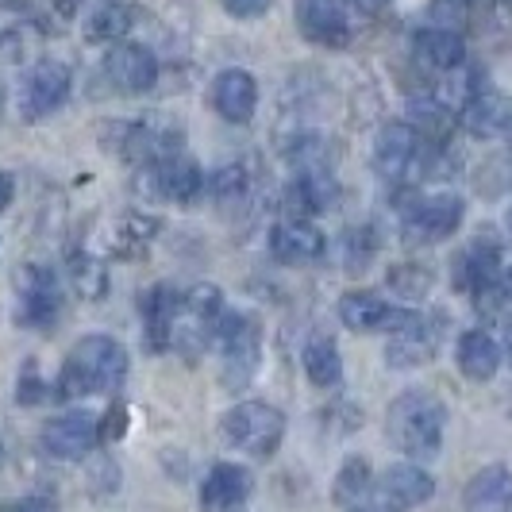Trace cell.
Here are the masks:
<instances>
[{
	"mask_svg": "<svg viewBox=\"0 0 512 512\" xmlns=\"http://www.w3.org/2000/svg\"><path fill=\"white\" fill-rule=\"evenodd\" d=\"M128 378V351L112 335H85L66 351L62 370L54 378V397L74 401V397H97L112 393Z\"/></svg>",
	"mask_w": 512,
	"mask_h": 512,
	"instance_id": "6da1fadb",
	"label": "cell"
},
{
	"mask_svg": "<svg viewBox=\"0 0 512 512\" xmlns=\"http://www.w3.org/2000/svg\"><path fill=\"white\" fill-rule=\"evenodd\" d=\"M447 432V409L428 389H405L385 409V436L409 459H436Z\"/></svg>",
	"mask_w": 512,
	"mask_h": 512,
	"instance_id": "7a4b0ae2",
	"label": "cell"
},
{
	"mask_svg": "<svg viewBox=\"0 0 512 512\" xmlns=\"http://www.w3.org/2000/svg\"><path fill=\"white\" fill-rule=\"evenodd\" d=\"M220 378L231 393H243L262 366V324L255 312H228L216 328Z\"/></svg>",
	"mask_w": 512,
	"mask_h": 512,
	"instance_id": "3957f363",
	"label": "cell"
},
{
	"mask_svg": "<svg viewBox=\"0 0 512 512\" xmlns=\"http://www.w3.org/2000/svg\"><path fill=\"white\" fill-rule=\"evenodd\" d=\"M181 128L170 116H135V120H112L104 128V147L131 162H162L181 151Z\"/></svg>",
	"mask_w": 512,
	"mask_h": 512,
	"instance_id": "277c9868",
	"label": "cell"
},
{
	"mask_svg": "<svg viewBox=\"0 0 512 512\" xmlns=\"http://www.w3.org/2000/svg\"><path fill=\"white\" fill-rule=\"evenodd\" d=\"M220 432L235 451L251 459H270L285 439V412L266 401H239L224 412Z\"/></svg>",
	"mask_w": 512,
	"mask_h": 512,
	"instance_id": "5b68a950",
	"label": "cell"
},
{
	"mask_svg": "<svg viewBox=\"0 0 512 512\" xmlns=\"http://www.w3.org/2000/svg\"><path fill=\"white\" fill-rule=\"evenodd\" d=\"M462 205L459 193H428V197H412L405 212H401V235L416 243V247H432L451 239L462 224Z\"/></svg>",
	"mask_w": 512,
	"mask_h": 512,
	"instance_id": "8992f818",
	"label": "cell"
},
{
	"mask_svg": "<svg viewBox=\"0 0 512 512\" xmlns=\"http://www.w3.org/2000/svg\"><path fill=\"white\" fill-rule=\"evenodd\" d=\"M139 193H151V197H162V201H174V205H193L201 193H205V174L197 166L193 154H170L162 162H151L143 166L139 174Z\"/></svg>",
	"mask_w": 512,
	"mask_h": 512,
	"instance_id": "52a82bcc",
	"label": "cell"
},
{
	"mask_svg": "<svg viewBox=\"0 0 512 512\" xmlns=\"http://www.w3.org/2000/svg\"><path fill=\"white\" fill-rule=\"evenodd\" d=\"M70 85H74V77H70L66 62H54V58L35 62L20 85V116L27 124H39V120L54 116L70 97Z\"/></svg>",
	"mask_w": 512,
	"mask_h": 512,
	"instance_id": "ba28073f",
	"label": "cell"
},
{
	"mask_svg": "<svg viewBox=\"0 0 512 512\" xmlns=\"http://www.w3.org/2000/svg\"><path fill=\"white\" fill-rule=\"evenodd\" d=\"M293 20H297L301 39L324 51H343L355 35L351 12L343 0H293Z\"/></svg>",
	"mask_w": 512,
	"mask_h": 512,
	"instance_id": "9c48e42d",
	"label": "cell"
},
{
	"mask_svg": "<svg viewBox=\"0 0 512 512\" xmlns=\"http://www.w3.org/2000/svg\"><path fill=\"white\" fill-rule=\"evenodd\" d=\"M339 320L351 328V332H385L397 335L412 328L420 320V312L401 305H389L378 293H366V289H351L339 297Z\"/></svg>",
	"mask_w": 512,
	"mask_h": 512,
	"instance_id": "30bf717a",
	"label": "cell"
},
{
	"mask_svg": "<svg viewBox=\"0 0 512 512\" xmlns=\"http://www.w3.org/2000/svg\"><path fill=\"white\" fill-rule=\"evenodd\" d=\"M16 320L27 328H51L62 312V289H58V274L47 266H20L16 274Z\"/></svg>",
	"mask_w": 512,
	"mask_h": 512,
	"instance_id": "8fae6325",
	"label": "cell"
},
{
	"mask_svg": "<svg viewBox=\"0 0 512 512\" xmlns=\"http://www.w3.org/2000/svg\"><path fill=\"white\" fill-rule=\"evenodd\" d=\"M424 162V139L409 120H389L374 139V170L385 181H405Z\"/></svg>",
	"mask_w": 512,
	"mask_h": 512,
	"instance_id": "7c38bea8",
	"label": "cell"
},
{
	"mask_svg": "<svg viewBox=\"0 0 512 512\" xmlns=\"http://www.w3.org/2000/svg\"><path fill=\"white\" fill-rule=\"evenodd\" d=\"M101 439V428H97V416L85 409H74V412H62V416H54L51 424L43 428V451L51 455V459H62V462H74V459H85L89 451H93V443Z\"/></svg>",
	"mask_w": 512,
	"mask_h": 512,
	"instance_id": "4fadbf2b",
	"label": "cell"
},
{
	"mask_svg": "<svg viewBox=\"0 0 512 512\" xmlns=\"http://www.w3.org/2000/svg\"><path fill=\"white\" fill-rule=\"evenodd\" d=\"M181 320V293L174 285L158 282L143 293V343L147 351L162 355L174 347V335H178Z\"/></svg>",
	"mask_w": 512,
	"mask_h": 512,
	"instance_id": "5bb4252c",
	"label": "cell"
},
{
	"mask_svg": "<svg viewBox=\"0 0 512 512\" xmlns=\"http://www.w3.org/2000/svg\"><path fill=\"white\" fill-rule=\"evenodd\" d=\"M432 493H436V478L416 462H397L378 478V501L389 512L420 509L424 501H432Z\"/></svg>",
	"mask_w": 512,
	"mask_h": 512,
	"instance_id": "9a60e30c",
	"label": "cell"
},
{
	"mask_svg": "<svg viewBox=\"0 0 512 512\" xmlns=\"http://www.w3.org/2000/svg\"><path fill=\"white\" fill-rule=\"evenodd\" d=\"M328 251V239L324 231L316 228L312 220H297V216H285L282 224L270 228V255L285 262V266H308V262H320Z\"/></svg>",
	"mask_w": 512,
	"mask_h": 512,
	"instance_id": "2e32d148",
	"label": "cell"
},
{
	"mask_svg": "<svg viewBox=\"0 0 512 512\" xmlns=\"http://www.w3.org/2000/svg\"><path fill=\"white\" fill-rule=\"evenodd\" d=\"M104 70L120 93H147L158 81V58L143 43L120 39V43H112V51L104 58Z\"/></svg>",
	"mask_w": 512,
	"mask_h": 512,
	"instance_id": "e0dca14e",
	"label": "cell"
},
{
	"mask_svg": "<svg viewBox=\"0 0 512 512\" xmlns=\"http://www.w3.org/2000/svg\"><path fill=\"white\" fill-rule=\"evenodd\" d=\"M212 108L228 124H251L258 112V81L247 70H220L212 81Z\"/></svg>",
	"mask_w": 512,
	"mask_h": 512,
	"instance_id": "ac0fdd59",
	"label": "cell"
},
{
	"mask_svg": "<svg viewBox=\"0 0 512 512\" xmlns=\"http://www.w3.org/2000/svg\"><path fill=\"white\" fill-rule=\"evenodd\" d=\"M497 266H501V247L493 239H486V235H478V239H470L459 255H455V262H451L455 278L451 282L462 293H486L489 285L501 278Z\"/></svg>",
	"mask_w": 512,
	"mask_h": 512,
	"instance_id": "d6986e66",
	"label": "cell"
},
{
	"mask_svg": "<svg viewBox=\"0 0 512 512\" xmlns=\"http://www.w3.org/2000/svg\"><path fill=\"white\" fill-rule=\"evenodd\" d=\"M251 489H255L251 470H243L239 462H216L205 474V486H201L205 512H239L247 505Z\"/></svg>",
	"mask_w": 512,
	"mask_h": 512,
	"instance_id": "ffe728a7",
	"label": "cell"
},
{
	"mask_svg": "<svg viewBox=\"0 0 512 512\" xmlns=\"http://www.w3.org/2000/svg\"><path fill=\"white\" fill-rule=\"evenodd\" d=\"M459 124L470 131L474 139H497V135H509L512 101L509 97H501V93H493V89H478V93H470L466 104H462Z\"/></svg>",
	"mask_w": 512,
	"mask_h": 512,
	"instance_id": "44dd1931",
	"label": "cell"
},
{
	"mask_svg": "<svg viewBox=\"0 0 512 512\" xmlns=\"http://www.w3.org/2000/svg\"><path fill=\"white\" fill-rule=\"evenodd\" d=\"M412 54L420 66H428L436 74H455L466 62V39L451 27H420L412 39Z\"/></svg>",
	"mask_w": 512,
	"mask_h": 512,
	"instance_id": "7402d4cb",
	"label": "cell"
},
{
	"mask_svg": "<svg viewBox=\"0 0 512 512\" xmlns=\"http://www.w3.org/2000/svg\"><path fill=\"white\" fill-rule=\"evenodd\" d=\"M466 512H512V470L509 466H486L478 470L466 493H462Z\"/></svg>",
	"mask_w": 512,
	"mask_h": 512,
	"instance_id": "603a6c76",
	"label": "cell"
},
{
	"mask_svg": "<svg viewBox=\"0 0 512 512\" xmlns=\"http://www.w3.org/2000/svg\"><path fill=\"white\" fill-rule=\"evenodd\" d=\"M436 347H439L436 328H428V320L420 316L412 328H405V332H397V335H389L385 362H389L393 370H416V366H424V362L436 355Z\"/></svg>",
	"mask_w": 512,
	"mask_h": 512,
	"instance_id": "cb8c5ba5",
	"label": "cell"
},
{
	"mask_svg": "<svg viewBox=\"0 0 512 512\" xmlns=\"http://www.w3.org/2000/svg\"><path fill=\"white\" fill-rule=\"evenodd\" d=\"M455 362H459L462 378L470 382H489L497 370H501V347L497 339L482 328L459 335V347H455Z\"/></svg>",
	"mask_w": 512,
	"mask_h": 512,
	"instance_id": "d4e9b609",
	"label": "cell"
},
{
	"mask_svg": "<svg viewBox=\"0 0 512 512\" xmlns=\"http://www.w3.org/2000/svg\"><path fill=\"white\" fill-rule=\"evenodd\" d=\"M301 366H305V378L316 389H332L343 382V359H339V347H335L328 335H312L301 351Z\"/></svg>",
	"mask_w": 512,
	"mask_h": 512,
	"instance_id": "484cf974",
	"label": "cell"
},
{
	"mask_svg": "<svg viewBox=\"0 0 512 512\" xmlns=\"http://www.w3.org/2000/svg\"><path fill=\"white\" fill-rule=\"evenodd\" d=\"M135 4L131 0H97L85 24V39L93 43H120V35L131 27Z\"/></svg>",
	"mask_w": 512,
	"mask_h": 512,
	"instance_id": "4316f807",
	"label": "cell"
},
{
	"mask_svg": "<svg viewBox=\"0 0 512 512\" xmlns=\"http://www.w3.org/2000/svg\"><path fill=\"white\" fill-rule=\"evenodd\" d=\"M208 197L220 212H235V208L247 201V189H251V178L239 162H224L220 170H212V178L205 181Z\"/></svg>",
	"mask_w": 512,
	"mask_h": 512,
	"instance_id": "83f0119b",
	"label": "cell"
},
{
	"mask_svg": "<svg viewBox=\"0 0 512 512\" xmlns=\"http://www.w3.org/2000/svg\"><path fill=\"white\" fill-rule=\"evenodd\" d=\"M370 482H374V470H370V462L362 459V455H351V459L339 466V474H335L332 501H335V505H343V509H355L359 501H366V493H370Z\"/></svg>",
	"mask_w": 512,
	"mask_h": 512,
	"instance_id": "f1b7e54d",
	"label": "cell"
},
{
	"mask_svg": "<svg viewBox=\"0 0 512 512\" xmlns=\"http://www.w3.org/2000/svg\"><path fill=\"white\" fill-rule=\"evenodd\" d=\"M389 289L401 297V301H420L432 293V270L428 266H416V262H401L389 270Z\"/></svg>",
	"mask_w": 512,
	"mask_h": 512,
	"instance_id": "f546056e",
	"label": "cell"
},
{
	"mask_svg": "<svg viewBox=\"0 0 512 512\" xmlns=\"http://www.w3.org/2000/svg\"><path fill=\"white\" fill-rule=\"evenodd\" d=\"M374 251H378V243H374V231L355 228L351 235H347V243H343L347 270H362V266H370V262H374Z\"/></svg>",
	"mask_w": 512,
	"mask_h": 512,
	"instance_id": "4dcf8cb0",
	"label": "cell"
},
{
	"mask_svg": "<svg viewBox=\"0 0 512 512\" xmlns=\"http://www.w3.org/2000/svg\"><path fill=\"white\" fill-rule=\"evenodd\" d=\"M47 393H54V385H47L43 378H39L35 362H27V370L20 374V389H16V401H20V405H39V401H47Z\"/></svg>",
	"mask_w": 512,
	"mask_h": 512,
	"instance_id": "1f68e13d",
	"label": "cell"
},
{
	"mask_svg": "<svg viewBox=\"0 0 512 512\" xmlns=\"http://www.w3.org/2000/svg\"><path fill=\"white\" fill-rule=\"evenodd\" d=\"M97 428H101L104 443H116V439H124V436H128V405L112 401V405H108V412H104L101 420H97Z\"/></svg>",
	"mask_w": 512,
	"mask_h": 512,
	"instance_id": "d6a6232c",
	"label": "cell"
},
{
	"mask_svg": "<svg viewBox=\"0 0 512 512\" xmlns=\"http://www.w3.org/2000/svg\"><path fill=\"white\" fill-rule=\"evenodd\" d=\"M220 4H224V12L235 16V20H258V16L270 12L274 0H220Z\"/></svg>",
	"mask_w": 512,
	"mask_h": 512,
	"instance_id": "836d02e7",
	"label": "cell"
},
{
	"mask_svg": "<svg viewBox=\"0 0 512 512\" xmlns=\"http://www.w3.org/2000/svg\"><path fill=\"white\" fill-rule=\"evenodd\" d=\"M74 278H77V285H81V293H89V297H97V293L104 289V274L93 258H89V262H77Z\"/></svg>",
	"mask_w": 512,
	"mask_h": 512,
	"instance_id": "e575fe53",
	"label": "cell"
},
{
	"mask_svg": "<svg viewBox=\"0 0 512 512\" xmlns=\"http://www.w3.org/2000/svg\"><path fill=\"white\" fill-rule=\"evenodd\" d=\"M0 512H58V505L51 497H20V501L0 505Z\"/></svg>",
	"mask_w": 512,
	"mask_h": 512,
	"instance_id": "d590c367",
	"label": "cell"
},
{
	"mask_svg": "<svg viewBox=\"0 0 512 512\" xmlns=\"http://www.w3.org/2000/svg\"><path fill=\"white\" fill-rule=\"evenodd\" d=\"M432 12H436V16H447L443 27H455L462 20V0H436Z\"/></svg>",
	"mask_w": 512,
	"mask_h": 512,
	"instance_id": "8d00e7d4",
	"label": "cell"
},
{
	"mask_svg": "<svg viewBox=\"0 0 512 512\" xmlns=\"http://www.w3.org/2000/svg\"><path fill=\"white\" fill-rule=\"evenodd\" d=\"M12 197H16V178L8 170H0V212L12 205Z\"/></svg>",
	"mask_w": 512,
	"mask_h": 512,
	"instance_id": "74e56055",
	"label": "cell"
},
{
	"mask_svg": "<svg viewBox=\"0 0 512 512\" xmlns=\"http://www.w3.org/2000/svg\"><path fill=\"white\" fill-rule=\"evenodd\" d=\"M347 8H355V12H362V16H378L389 0H343Z\"/></svg>",
	"mask_w": 512,
	"mask_h": 512,
	"instance_id": "f35d334b",
	"label": "cell"
},
{
	"mask_svg": "<svg viewBox=\"0 0 512 512\" xmlns=\"http://www.w3.org/2000/svg\"><path fill=\"white\" fill-rule=\"evenodd\" d=\"M497 289H501L505 297H512V266L505 270V274H501V278H497Z\"/></svg>",
	"mask_w": 512,
	"mask_h": 512,
	"instance_id": "ab89813d",
	"label": "cell"
},
{
	"mask_svg": "<svg viewBox=\"0 0 512 512\" xmlns=\"http://www.w3.org/2000/svg\"><path fill=\"white\" fill-rule=\"evenodd\" d=\"M501 335H505V355H509V362H512V316L505 320V328H501Z\"/></svg>",
	"mask_w": 512,
	"mask_h": 512,
	"instance_id": "60d3db41",
	"label": "cell"
},
{
	"mask_svg": "<svg viewBox=\"0 0 512 512\" xmlns=\"http://www.w3.org/2000/svg\"><path fill=\"white\" fill-rule=\"evenodd\" d=\"M505 228H509V235H512V205H509V212H505Z\"/></svg>",
	"mask_w": 512,
	"mask_h": 512,
	"instance_id": "b9f144b4",
	"label": "cell"
},
{
	"mask_svg": "<svg viewBox=\"0 0 512 512\" xmlns=\"http://www.w3.org/2000/svg\"><path fill=\"white\" fill-rule=\"evenodd\" d=\"M0 108H4V85H0Z\"/></svg>",
	"mask_w": 512,
	"mask_h": 512,
	"instance_id": "7bdbcfd3",
	"label": "cell"
},
{
	"mask_svg": "<svg viewBox=\"0 0 512 512\" xmlns=\"http://www.w3.org/2000/svg\"><path fill=\"white\" fill-rule=\"evenodd\" d=\"M509 143H512V128H509Z\"/></svg>",
	"mask_w": 512,
	"mask_h": 512,
	"instance_id": "ee69618b",
	"label": "cell"
},
{
	"mask_svg": "<svg viewBox=\"0 0 512 512\" xmlns=\"http://www.w3.org/2000/svg\"><path fill=\"white\" fill-rule=\"evenodd\" d=\"M359 512H370V509H359Z\"/></svg>",
	"mask_w": 512,
	"mask_h": 512,
	"instance_id": "f6af8a7d",
	"label": "cell"
}]
</instances>
